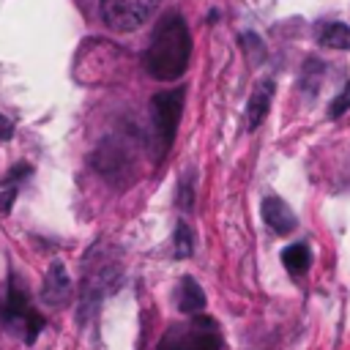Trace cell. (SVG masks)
<instances>
[{"instance_id": "1", "label": "cell", "mask_w": 350, "mask_h": 350, "mask_svg": "<svg viewBox=\"0 0 350 350\" xmlns=\"http://www.w3.org/2000/svg\"><path fill=\"white\" fill-rule=\"evenodd\" d=\"M189 55H191V36L186 19L175 11L164 14L145 49V71L159 82H175L183 77L189 66Z\"/></svg>"}, {"instance_id": "2", "label": "cell", "mask_w": 350, "mask_h": 350, "mask_svg": "<svg viewBox=\"0 0 350 350\" xmlns=\"http://www.w3.org/2000/svg\"><path fill=\"white\" fill-rule=\"evenodd\" d=\"M120 282H123V273H120V260H118L115 249L104 252L101 246H93L82 260V276H79L82 320H88L93 314V309L101 304V298L115 293Z\"/></svg>"}, {"instance_id": "3", "label": "cell", "mask_w": 350, "mask_h": 350, "mask_svg": "<svg viewBox=\"0 0 350 350\" xmlns=\"http://www.w3.org/2000/svg\"><path fill=\"white\" fill-rule=\"evenodd\" d=\"M156 350H221V331L211 314H189L164 331Z\"/></svg>"}, {"instance_id": "4", "label": "cell", "mask_w": 350, "mask_h": 350, "mask_svg": "<svg viewBox=\"0 0 350 350\" xmlns=\"http://www.w3.org/2000/svg\"><path fill=\"white\" fill-rule=\"evenodd\" d=\"M183 98H186V88H172L164 93H156L150 101V126H153V137H156V156L161 159L178 134L180 126V112H183Z\"/></svg>"}, {"instance_id": "5", "label": "cell", "mask_w": 350, "mask_h": 350, "mask_svg": "<svg viewBox=\"0 0 350 350\" xmlns=\"http://www.w3.org/2000/svg\"><path fill=\"white\" fill-rule=\"evenodd\" d=\"M0 314H3V323L8 328L19 331L27 345H33L38 339V334L44 331V325H46L44 317L30 306L27 287L16 276H8V290H5V301L0 306Z\"/></svg>"}, {"instance_id": "6", "label": "cell", "mask_w": 350, "mask_h": 350, "mask_svg": "<svg viewBox=\"0 0 350 350\" xmlns=\"http://www.w3.org/2000/svg\"><path fill=\"white\" fill-rule=\"evenodd\" d=\"M161 0H101V22L115 33H131L148 25Z\"/></svg>"}, {"instance_id": "7", "label": "cell", "mask_w": 350, "mask_h": 350, "mask_svg": "<svg viewBox=\"0 0 350 350\" xmlns=\"http://www.w3.org/2000/svg\"><path fill=\"white\" fill-rule=\"evenodd\" d=\"M41 301L49 306H66L71 301V279L63 268V262H52L44 284H41Z\"/></svg>"}, {"instance_id": "8", "label": "cell", "mask_w": 350, "mask_h": 350, "mask_svg": "<svg viewBox=\"0 0 350 350\" xmlns=\"http://www.w3.org/2000/svg\"><path fill=\"white\" fill-rule=\"evenodd\" d=\"M262 221H265L276 235H287V232H293V230L298 227L295 213H293L290 205H287L282 197H276V194H268V197L262 200Z\"/></svg>"}, {"instance_id": "9", "label": "cell", "mask_w": 350, "mask_h": 350, "mask_svg": "<svg viewBox=\"0 0 350 350\" xmlns=\"http://www.w3.org/2000/svg\"><path fill=\"white\" fill-rule=\"evenodd\" d=\"M273 90L276 85L271 79H262L257 82V88L252 90L249 96V104H246V131H254L260 129V123L265 120L268 109H271V98H273Z\"/></svg>"}, {"instance_id": "10", "label": "cell", "mask_w": 350, "mask_h": 350, "mask_svg": "<svg viewBox=\"0 0 350 350\" xmlns=\"http://www.w3.org/2000/svg\"><path fill=\"white\" fill-rule=\"evenodd\" d=\"M175 295H178V298H175L178 312L186 314V317H189V314H200V312L205 309V293H202V287H200L191 276H183V279H180Z\"/></svg>"}, {"instance_id": "11", "label": "cell", "mask_w": 350, "mask_h": 350, "mask_svg": "<svg viewBox=\"0 0 350 350\" xmlns=\"http://www.w3.org/2000/svg\"><path fill=\"white\" fill-rule=\"evenodd\" d=\"M282 265L290 271V273H304L309 271L312 265V252L306 243H290L284 252H282Z\"/></svg>"}, {"instance_id": "12", "label": "cell", "mask_w": 350, "mask_h": 350, "mask_svg": "<svg viewBox=\"0 0 350 350\" xmlns=\"http://www.w3.org/2000/svg\"><path fill=\"white\" fill-rule=\"evenodd\" d=\"M320 44L328 49H350V25L345 22H328L320 30Z\"/></svg>"}, {"instance_id": "13", "label": "cell", "mask_w": 350, "mask_h": 350, "mask_svg": "<svg viewBox=\"0 0 350 350\" xmlns=\"http://www.w3.org/2000/svg\"><path fill=\"white\" fill-rule=\"evenodd\" d=\"M172 249H175V257H178V260H186V257H191V252H194V232H191V227H189L183 219L175 224Z\"/></svg>"}, {"instance_id": "14", "label": "cell", "mask_w": 350, "mask_h": 350, "mask_svg": "<svg viewBox=\"0 0 350 350\" xmlns=\"http://www.w3.org/2000/svg\"><path fill=\"white\" fill-rule=\"evenodd\" d=\"M347 109H350V82H347V85H345V90L331 101V107H328V118H331V120H336V118H342Z\"/></svg>"}, {"instance_id": "15", "label": "cell", "mask_w": 350, "mask_h": 350, "mask_svg": "<svg viewBox=\"0 0 350 350\" xmlns=\"http://www.w3.org/2000/svg\"><path fill=\"white\" fill-rule=\"evenodd\" d=\"M30 172H33V170H30V164H19V167H14V170H11L8 175H5V180H3V186H5V189H11V186L16 189V183H19L22 178H27Z\"/></svg>"}, {"instance_id": "16", "label": "cell", "mask_w": 350, "mask_h": 350, "mask_svg": "<svg viewBox=\"0 0 350 350\" xmlns=\"http://www.w3.org/2000/svg\"><path fill=\"white\" fill-rule=\"evenodd\" d=\"M14 200H16V189H14V186H11V189H3V191H0V216L11 211Z\"/></svg>"}, {"instance_id": "17", "label": "cell", "mask_w": 350, "mask_h": 350, "mask_svg": "<svg viewBox=\"0 0 350 350\" xmlns=\"http://www.w3.org/2000/svg\"><path fill=\"white\" fill-rule=\"evenodd\" d=\"M11 137H14V123L5 115H0V139H11Z\"/></svg>"}]
</instances>
